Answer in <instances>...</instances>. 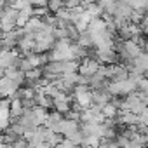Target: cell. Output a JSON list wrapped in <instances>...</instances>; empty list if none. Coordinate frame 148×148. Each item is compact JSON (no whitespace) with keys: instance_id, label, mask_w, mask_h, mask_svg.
Listing matches in <instances>:
<instances>
[{"instance_id":"6","label":"cell","mask_w":148,"mask_h":148,"mask_svg":"<svg viewBox=\"0 0 148 148\" xmlns=\"http://www.w3.org/2000/svg\"><path fill=\"white\" fill-rule=\"evenodd\" d=\"M0 148H12L11 143H0Z\"/></svg>"},{"instance_id":"3","label":"cell","mask_w":148,"mask_h":148,"mask_svg":"<svg viewBox=\"0 0 148 148\" xmlns=\"http://www.w3.org/2000/svg\"><path fill=\"white\" fill-rule=\"evenodd\" d=\"M18 89H19V86L14 80H11L7 77H0V92L4 94V98H11Z\"/></svg>"},{"instance_id":"2","label":"cell","mask_w":148,"mask_h":148,"mask_svg":"<svg viewBox=\"0 0 148 148\" xmlns=\"http://www.w3.org/2000/svg\"><path fill=\"white\" fill-rule=\"evenodd\" d=\"M80 127H79V120H73V119H63L59 122V127H58V132L63 136V138H70L73 132H77Z\"/></svg>"},{"instance_id":"4","label":"cell","mask_w":148,"mask_h":148,"mask_svg":"<svg viewBox=\"0 0 148 148\" xmlns=\"http://www.w3.org/2000/svg\"><path fill=\"white\" fill-rule=\"evenodd\" d=\"M61 120H63V117H61L59 112H51V113H47V117H45V120H44V127H47V129L58 132V127H59V122H61Z\"/></svg>"},{"instance_id":"1","label":"cell","mask_w":148,"mask_h":148,"mask_svg":"<svg viewBox=\"0 0 148 148\" xmlns=\"http://www.w3.org/2000/svg\"><path fill=\"white\" fill-rule=\"evenodd\" d=\"M75 103L82 110L92 105V92L87 89V86H75Z\"/></svg>"},{"instance_id":"5","label":"cell","mask_w":148,"mask_h":148,"mask_svg":"<svg viewBox=\"0 0 148 148\" xmlns=\"http://www.w3.org/2000/svg\"><path fill=\"white\" fill-rule=\"evenodd\" d=\"M47 9L49 12H58L64 9V0H47Z\"/></svg>"}]
</instances>
